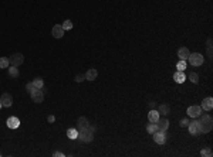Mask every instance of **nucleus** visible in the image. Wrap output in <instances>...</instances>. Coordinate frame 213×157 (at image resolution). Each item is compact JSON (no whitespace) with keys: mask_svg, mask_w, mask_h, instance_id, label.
Wrapping results in <instances>:
<instances>
[{"mask_svg":"<svg viewBox=\"0 0 213 157\" xmlns=\"http://www.w3.org/2000/svg\"><path fill=\"white\" fill-rule=\"evenodd\" d=\"M0 108H2V102H0Z\"/></svg>","mask_w":213,"mask_h":157,"instance_id":"nucleus-37","label":"nucleus"},{"mask_svg":"<svg viewBox=\"0 0 213 157\" xmlns=\"http://www.w3.org/2000/svg\"><path fill=\"white\" fill-rule=\"evenodd\" d=\"M26 89H27L29 92H31L33 89H36V88H34V83H33V82H29V83L26 85Z\"/></svg>","mask_w":213,"mask_h":157,"instance_id":"nucleus-31","label":"nucleus"},{"mask_svg":"<svg viewBox=\"0 0 213 157\" xmlns=\"http://www.w3.org/2000/svg\"><path fill=\"white\" fill-rule=\"evenodd\" d=\"M187 60H189V64L193 67H199L203 64V55L202 54H199V52H193V54H191L189 57H187Z\"/></svg>","mask_w":213,"mask_h":157,"instance_id":"nucleus-3","label":"nucleus"},{"mask_svg":"<svg viewBox=\"0 0 213 157\" xmlns=\"http://www.w3.org/2000/svg\"><path fill=\"white\" fill-rule=\"evenodd\" d=\"M61 27L64 28V31L65 30H71V28H73V21H71V20H65V21L61 24Z\"/></svg>","mask_w":213,"mask_h":157,"instance_id":"nucleus-26","label":"nucleus"},{"mask_svg":"<svg viewBox=\"0 0 213 157\" xmlns=\"http://www.w3.org/2000/svg\"><path fill=\"white\" fill-rule=\"evenodd\" d=\"M77 125H78L80 129H84V127H88V126H90V122H88V119H87V118L81 116V118H78V120H77Z\"/></svg>","mask_w":213,"mask_h":157,"instance_id":"nucleus-18","label":"nucleus"},{"mask_svg":"<svg viewBox=\"0 0 213 157\" xmlns=\"http://www.w3.org/2000/svg\"><path fill=\"white\" fill-rule=\"evenodd\" d=\"M78 137H80V140H81V142H84V143L92 142V139H94V130H92L90 126L84 127V129H80Z\"/></svg>","mask_w":213,"mask_h":157,"instance_id":"nucleus-2","label":"nucleus"},{"mask_svg":"<svg viewBox=\"0 0 213 157\" xmlns=\"http://www.w3.org/2000/svg\"><path fill=\"white\" fill-rule=\"evenodd\" d=\"M148 119H149V122H156L158 119H159V112L156 109H151L148 113Z\"/></svg>","mask_w":213,"mask_h":157,"instance_id":"nucleus-17","label":"nucleus"},{"mask_svg":"<svg viewBox=\"0 0 213 157\" xmlns=\"http://www.w3.org/2000/svg\"><path fill=\"white\" fill-rule=\"evenodd\" d=\"M208 47H212V38L208 40Z\"/></svg>","mask_w":213,"mask_h":157,"instance_id":"nucleus-36","label":"nucleus"},{"mask_svg":"<svg viewBox=\"0 0 213 157\" xmlns=\"http://www.w3.org/2000/svg\"><path fill=\"white\" fill-rule=\"evenodd\" d=\"M9 75L10 77H13V78H17L19 75H20V72H19V70H17V67H9Z\"/></svg>","mask_w":213,"mask_h":157,"instance_id":"nucleus-23","label":"nucleus"},{"mask_svg":"<svg viewBox=\"0 0 213 157\" xmlns=\"http://www.w3.org/2000/svg\"><path fill=\"white\" fill-rule=\"evenodd\" d=\"M9 67H10L9 58H6V57H0V70H3V68H9Z\"/></svg>","mask_w":213,"mask_h":157,"instance_id":"nucleus-22","label":"nucleus"},{"mask_svg":"<svg viewBox=\"0 0 213 157\" xmlns=\"http://www.w3.org/2000/svg\"><path fill=\"white\" fill-rule=\"evenodd\" d=\"M33 83H34V88H36V89H43V87H44V81H43L41 78H40V77L34 78Z\"/></svg>","mask_w":213,"mask_h":157,"instance_id":"nucleus-21","label":"nucleus"},{"mask_svg":"<svg viewBox=\"0 0 213 157\" xmlns=\"http://www.w3.org/2000/svg\"><path fill=\"white\" fill-rule=\"evenodd\" d=\"M156 126H158V130L166 132L168 130V127H169V122H168V119H158Z\"/></svg>","mask_w":213,"mask_h":157,"instance_id":"nucleus-12","label":"nucleus"},{"mask_svg":"<svg viewBox=\"0 0 213 157\" xmlns=\"http://www.w3.org/2000/svg\"><path fill=\"white\" fill-rule=\"evenodd\" d=\"M54 120H56V118H54L53 115H50V116H48V122H50V123H53V122H54Z\"/></svg>","mask_w":213,"mask_h":157,"instance_id":"nucleus-34","label":"nucleus"},{"mask_svg":"<svg viewBox=\"0 0 213 157\" xmlns=\"http://www.w3.org/2000/svg\"><path fill=\"white\" fill-rule=\"evenodd\" d=\"M67 136H68V139H71V140L78 139V130L71 127V129H68V130H67Z\"/></svg>","mask_w":213,"mask_h":157,"instance_id":"nucleus-19","label":"nucleus"},{"mask_svg":"<svg viewBox=\"0 0 213 157\" xmlns=\"http://www.w3.org/2000/svg\"><path fill=\"white\" fill-rule=\"evenodd\" d=\"M51 34L54 38H61V37L64 35V28L61 26H54L51 30Z\"/></svg>","mask_w":213,"mask_h":157,"instance_id":"nucleus-14","label":"nucleus"},{"mask_svg":"<svg viewBox=\"0 0 213 157\" xmlns=\"http://www.w3.org/2000/svg\"><path fill=\"white\" fill-rule=\"evenodd\" d=\"M149 106H151L152 109H155V102H149Z\"/></svg>","mask_w":213,"mask_h":157,"instance_id":"nucleus-35","label":"nucleus"},{"mask_svg":"<svg viewBox=\"0 0 213 157\" xmlns=\"http://www.w3.org/2000/svg\"><path fill=\"white\" fill-rule=\"evenodd\" d=\"M153 135V140H155V143L158 144H163L166 142V133L165 132H161V130H156Z\"/></svg>","mask_w":213,"mask_h":157,"instance_id":"nucleus-7","label":"nucleus"},{"mask_svg":"<svg viewBox=\"0 0 213 157\" xmlns=\"http://www.w3.org/2000/svg\"><path fill=\"white\" fill-rule=\"evenodd\" d=\"M200 108H202V110H212V108H213V99L210 98V96L204 98V99L202 100Z\"/></svg>","mask_w":213,"mask_h":157,"instance_id":"nucleus-11","label":"nucleus"},{"mask_svg":"<svg viewBox=\"0 0 213 157\" xmlns=\"http://www.w3.org/2000/svg\"><path fill=\"white\" fill-rule=\"evenodd\" d=\"M173 79L176 83H183L186 81V75L183 74V71H176L173 74Z\"/></svg>","mask_w":213,"mask_h":157,"instance_id":"nucleus-15","label":"nucleus"},{"mask_svg":"<svg viewBox=\"0 0 213 157\" xmlns=\"http://www.w3.org/2000/svg\"><path fill=\"white\" fill-rule=\"evenodd\" d=\"M176 70H178V71H185V70H186V61L180 60V61L176 64Z\"/></svg>","mask_w":213,"mask_h":157,"instance_id":"nucleus-27","label":"nucleus"},{"mask_svg":"<svg viewBox=\"0 0 213 157\" xmlns=\"http://www.w3.org/2000/svg\"><path fill=\"white\" fill-rule=\"evenodd\" d=\"M53 156H56V157H64V153H61V152H54V153H53Z\"/></svg>","mask_w":213,"mask_h":157,"instance_id":"nucleus-32","label":"nucleus"},{"mask_svg":"<svg viewBox=\"0 0 213 157\" xmlns=\"http://www.w3.org/2000/svg\"><path fill=\"white\" fill-rule=\"evenodd\" d=\"M0 102H2V106H5V108H10L12 106V103H13V98H12V95L10 93H3L2 95V98H0Z\"/></svg>","mask_w":213,"mask_h":157,"instance_id":"nucleus-8","label":"nucleus"},{"mask_svg":"<svg viewBox=\"0 0 213 157\" xmlns=\"http://www.w3.org/2000/svg\"><path fill=\"white\" fill-rule=\"evenodd\" d=\"M6 125H7V127H9V129H17V127L20 126V119L16 118V116H12V118L7 119Z\"/></svg>","mask_w":213,"mask_h":157,"instance_id":"nucleus-10","label":"nucleus"},{"mask_svg":"<svg viewBox=\"0 0 213 157\" xmlns=\"http://www.w3.org/2000/svg\"><path fill=\"white\" fill-rule=\"evenodd\" d=\"M146 130H148V133H155V132L158 130V126H156V122H151L149 125H146Z\"/></svg>","mask_w":213,"mask_h":157,"instance_id":"nucleus-24","label":"nucleus"},{"mask_svg":"<svg viewBox=\"0 0 213 157\" xmlns=\"http://www.w3.org/2000/svg\"><path fill=\"white\" fill-rule=\"evenodd\" d=\"M9 61H10V65L20 67L23 64V61H24V55L20 54V52H16V54H13V55L9 58Z\"/></svg>","mask_w":213,"mask_h":157,"instance_id":"nucleus-4","label":"nucleus"},{"mask_svg":"<svg viewBox=\"0 0 213 157\" xmlns=\"http://www.w3.org/2000/svg\"><path fill=\"white\" fill-rule=\"evenodd\" d=\"M198 123L200 127V133H209L213 127V120L210 115H200L198 119Z\"/></svg>","mask_w":213,"mask_h":157,"instance_id":"nucleus-1","label":"nucleus"},{"mask_svg":"<svg viewBox=\"0 0 213 157\" xmlns=\"http://www.w3.org/2000/svg\"><path fill=\"white\" fill-rule=\"evenodd\" d=\"M189 122H191L189 119H182L179 125H180V126H182V127H187V125H189Z\"/></svg>","mask_w":213,"mask_h":157,"instance_id":"nucleus-30","label":"nucleus"},{"mask_svg":"<svg viewBox=\"0 0 213 157\" xmlns=\"http://www.w3.org/2000/svg\"><path fill=\"white\" fill-rule=\"evenodd\" d=\"M84 79H85V75H83V74L75 75V82H83Z\"/></svg>","mask_w":213,"mask_h":157,"instance_id":"nucleus-29","label":"nucleus"},{"mask_svg":"<svg viewBox=\"0 0 213 157\" xmlns=\"http://www.w3.org/2000/svg\"><path fill=\"white\" fill-rule=\"evenodd\" d=\"M189 55H191V51H189V48L182 47V48H179V50H178V57H179V60H183V61H186Z\"/></svg>","mask_w":213,"mask_h":157,"instance_id":"nucleus-13","label":"nucleus"},{"mask_svg":"<svg viewBox=\"0 0 213 157\" xmlns=\"http://www.w3.org/2000/svg\"><path fill=\"white\" fill-rule=\"evenodd\" d=\"M187 129H189V133L193 136L199 135L200 133V127H199V123H198V120H193V122H189V125H187Z\"/></svg>","mask_w":213,"mask_h":157,"instance_id":"nucleus-9","label":"nucleus"},{"mask_svg":"<svg viewBox=\"0 0 213 157\" xmlns=\"http://www.w3.org/2000/svg\"><path fill=\"white\" fill-rule=\"evenodd\" d=\"M189 79H191L192 83H198L199 82V75L196 74V72H192V74L189 75Z\"/></svg>","mask_w":213,"mask_h":157,"instance_id":"nucleus-28","label":"nucleus"},{"mask_svg":"<svg viewBox=\"0 0 213 157\" xmlns=\"http://www.w3.org/2000/svg\"><path fill=\"white\" fill-rule=\"evenodd\" d=\"M186 113H187V116H189V118L196 119V118H199L200 115H202V108H200V106H198V105L189 106V108H187V110H186Z\"/></svg>","mask_w":213,"mask_h":157,"instance_id":"nucleus-5","label":"nucleus"},{"mask_svg":"<svg viewBox=\"0 0 213 157\" xmlns=\"http://www.w3.org/2000/svg\"><path fill=\"white\" fill-rule=\"evenodd\" d=\"M97 75H98V71L95 68H90V70L85 72V79L87 81H94L97 78Z\"/></svg>","mask_w":213,"mask_h":157,"instance_id":"nucleus-16","label":"nucleus"},{"mask_svg":"<svg viewBox=\"0 0 213 157\" xmlns=\"http://www.w3.org/2000/svg\"><path fill=\"white\" fill-rule=\"evenodd\" d=\"M30 96L36 103H41L44 100V92L41 91V89H33V91L30 92Z\"/></svg>","mask_w":213,"mask_h":157,"instance_id":"nucleus-6","label":"nucleus"},{"mask_svg":"<svg viewBox=\"0 0 213 157\" xmlns=\"http://www.w3.org/2000/svg\"><path fill=\"white\" fill-rule=\"evenodd\" d=\"M158 112L162 113V115H168L170 112V106H169V105H166V103L159 105V110H158Z\"/></svg>","mask_w":213,"mask_h":157,"instance_id":"nucleus-20","label":"nucleus"},{"mask_svg":"<svg viewBox=\"0 0 213 157\" xmlns=\"http://www.w3.org/2000/svg\"><path fill=\"white\" fill-rule=\"evenodd\" d=\"M208 57L212 58V47H208Z\"/></svg>","mask_w":213,"mask_h":157,"instance_id":"nucleus-33","label":"nucleus"},{"mask_svg":"<svg viewBox=\"0 0 213 157\" xmlns=\"http://www.w3.org/2000/svg\"><path fill=\"white\" fill-rule=\"evenodd\" d=\"M212 150H210V147H204L202 152H200V156H203V157H212Z\"/></svg>","mask_w":213,"mask_h":157,"instance_id":"nucleus-25","label":"nucleus"}]
</instances>
